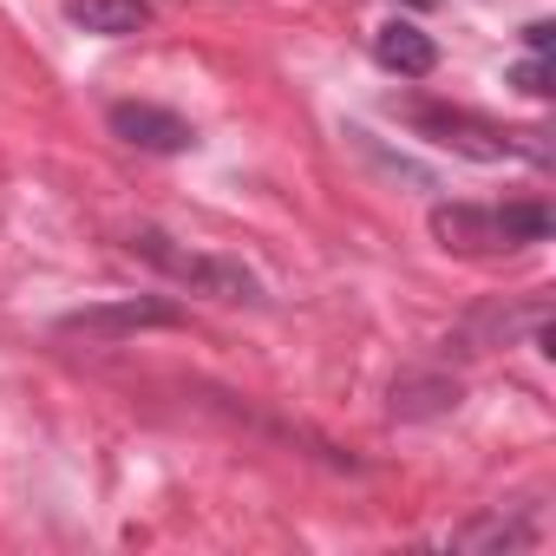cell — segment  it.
<instances>
[{
  "label": "cell",
  "mask_w": 556,
  "mask_h": 556,
  "mask_svg": "<svg viewBox=\"0 0 556 556\" xmlns=\"http://www.w3.org/2000/svg\"><path fill=\"white\" fill-rule=\"evenodd\" d=\"M131 249L144 255V262H157L170 282H184V289H197V295H216V302H242V295H255V282L236 268V262H216V255H197V249H177L164 229H138L131 236Z\"/></svg>",
  "instance_id": "1"
},
{
  "label": "cell",
  "mask_w": 556,
  "mask_h": 556,
  "mask_svg": "<svg viewBox=\"0 0 556 556\" xmlns=\"http://www.w3.org/2000/svg\"><path fill=\"white\" fill-rule=\"evenodd\" d=\"M112 138H125V144H138V151H190L197 144V131L177 118V112H164V105H112Z\"/></svg>",
  "instance_id": "2"
},
{
  "label": "cell",
  "mask_w": 556,
  "mask_h": 556,
  "mask_svg": "<svg viewBox=\"0 0 556 556\" xmlns=\"http://www.w3.org/2000/svg\"><path fill=\"white\" fill-rule=\"evenodd\" d=\"M432 236H439L445 249H458V255H491V249H504L497 210H478V203H445V210H432Z\"/></svg>",
  "instance_id": "3"
},
{
  "label": "cell",
  "mask_w": 556,
  "mask_h": 556,
  "mask_svg": "<svg viewBox=\"0 0 556 556\" xmlns=\"http://www.w3.org/2000/svg\"><path fill=\"white\" fill-rule=\"evenodd\" d=\"M413 125L426 131V138H439V144H458L465 157H510V138L504 131H491V125H478V118H465V112H432V105H419L413 112Z\"/></svg>",
  "instance_id": "4"
},
{
  "label": "cell",
  "mask_w": 556,
  "mask_h": 556,
  "mask_svg": "<svg viewBox=\"0 0 556 556\" xmlns=\"http://www.w3.org/2000/svg\"><path fill=\"white\" fill-rule=\"evenodd\" d=\"M374 60H380L387 73H400V79H426V73L439 66V47H432V34H419L413 21H387V27L374 34Z\"/></svg>",
  "instance_id": "5"
},
{
  "label": "cell",
  "mask_w": 556,
  "mask_h": 556,
  "mask_svg": "<svg viewBox=\"0 0 556 556\" xmlns=\"http://www.w3.org/2000/svg\"><path fill=\"white\" fill-rule=\"evenodd\" d=\"M138 328H177V308H164V302H118V308L66 315V334H138Z\"/></svg>",
  "instance_id": "6"
},
{
  "label": "cell",
  "mask_w": 556,
  "mask_h": 556,
  "mask_svg": "<svg viewBox=\"0 0 556 556\" xmlns=\"http://www.w3.org/2000/svg\"><path fill=\"white\" fill-rule=\"evenodd\" d=\"M66 21L99 40H125L151 21V0H66Z\"/></svg>",
  "instance_id": "7"
},
{
  "label": "cell",
  "mask_w": 556,
  "mask_h": 556,
  "mask_svg": "<svg viewBox=\"0 0 556 556\" xmlns=\"http://www.w3.org/2000/svg\"><path fill=\"white\" fill-rule=\"evenodd\" d=\"M510 86H517L523 99H549V66H543V60H523V66L510 73Z\"/></svg>",
  "instance_id": "8"
},
{
  "label": "cell",
  "mask_w": 556,
  "mask_h": 556,
  "mask_svg": "<svg viewBox=\"0 0 556 556\" xmlns=\"http://www.w3.org/2000/svg\"><path fill=\"white\" fill-rule=\"evenodd\" d=\"M523 40H530V53L543 60V53H549V21H536V27H523Z\"/></svg>",
  "instance_id": "9"
},
{
  "label": "cell",
  "mask_w": 556,
  "mask_h": 556,
  "mask_svg": "<svg viewBox=\"0 0 556 556\" xmlns=\"http://www.w3.org/2000/svg\"><path fill=\"white\" fill-rule=\"evenodd\" d=\"M413 8H432V0H413Z\"/></svg>",
  "instance_id": "10"
}]
</instances>
